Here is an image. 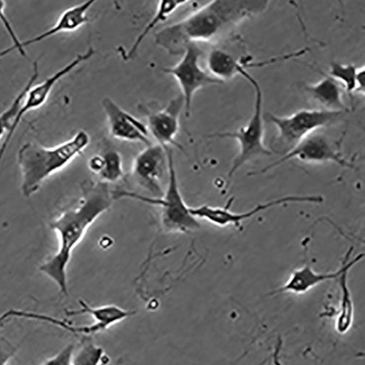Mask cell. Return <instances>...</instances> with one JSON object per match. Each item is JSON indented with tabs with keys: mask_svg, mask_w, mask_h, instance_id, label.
Returning a JSON list of instances; mask_svg holds the SVG:
<instances>
[{
	"mask_svg": "<svg viewBox=\"0 0 365 365\" xmlns=\"http://www.w3.org/2000/svg\"><path fill=\"white\" fill-rule=\"evenodd\" d=\"M103 155H96L91 158L88 163L90 170L98 175L103 167Z\"/></svg>",
	"mask_w": 365,
	"mask_h": 365,
	"instance_id": "cell-28",
	"label": "cell"
},
{
	"mask_svg": "<svg viewBox=\"0 0 365 365\" xmlns=\"http://www.w3.org/2000/svg\"><path fill=\"white\" fill-rule=\"evenodd\" d=\"M349 272L342 274L340 279L342 291L340 312L336 322V329L340 334L346 333L351 327L354 317V305L347 283Z\"/></svg>",
	"mask_w": 365,
	"mask_h": 365,
	"instance_id": "cell-20",
	"label": "cell"
},
{
	"mask_svg": "<svg viewBox=\"0 0 365 365\" xmlns=\"http://www.w3.org/2000/svg\"><path fill=\"white\" fill-rule=\"evenodd\" d=\"M75 352V346L68 344L58 354L46 359L42 365H73Z\"/></svg>",
	"mask_w": 365,
	"mask_h": 365,
	"instance_id": "cell-25",
	"label": "cell"
},
{
	"mask_svg": "<svg viewBox=\"0 0 365 365\" xmlns=\"http://www.w3.org/2000/svg\"><path fill=\"white\" fill-rule=\"evenodd\" d=\"M182 108H185V102L182 97L179 96L172 100L163 110L146 113L148 132L164 150L171 149L172 146L182 149L175 141Z\"/></svg>",
	"mask_w": 365,
	"mask_h": 365,
	"instance_id": "cell-12",
	"label": "cell"
},
{
	"mask_svg": "<svg viewBox=\"0 0 365 365\" xmlns=\"http://www.w3.org/2000/svg\"><path fill=\"white\" fill-rule=\"evenodd\" d=\"M239 75L245 77L254 87L255 101L253 115L247 125L233 133H216L211 138H230L237 140L240 145L239 153L234 159L228 173L230 179L235 173L252 160L262 157H269L272 152L264 144V123L262 118L263 95L259 83L241 66Z\"/></svg>",
	"mask_w": 365,
	"mask_h": 365,
	"instance_id": "cell-4",
	"label": "cell"
},
{
	"mask_svg": "<svg viewBox=\"0 0 365 365\" xmlns=\"http://www.w3.org/2000/svg\"><path fill=\"white\" fill-rule=\"evenodd\" d=\"M341 140L331 139L324 135L312 133L304 138L277 162L270 164L257 174L264 173L291 160L309 163H334L343 168H353L341 150Z\"/></svg>",
	"mask_w": 365,
	"mask_h": 365,
	"instance_id": "cell-7",
	"label": "cell"
},
{
	"mask_svg": "<svg viewBox=\"0 0 365 365\" xmlns=\"http://www.w3.org/2000/svg\"><path fill=\"white\" fill-rule=\"evenodd\" d=\"M38 61L34 63V70L31 77L29 79L24 88L13 101L12 104L4 113L0 114V139L7 133L6 138L0 148V164L4 159L9 145L16 130L17 119L24 105L26 96L29 90L37 81L39 76Z\"/></svg>",
	"mask_w": 365,
	"mask_h": 365,
	"instance_id": "cell-16",
	"label": "cell"
},
{
	"mask_svg": "<svg viewBox=\"0 0 365 365\" xmlns=\"http://www.w3.org/2000/svg\"><path fill=\"white\" fill-rule=\"evenodd\" d=\"M111 203L107 187L100 185L88 191L76 205L65 210L50 223L51 229L58 235V248L40 266L39 270L57 285L63 294L68 295V267L74 250Z\"/></svg>",
	"mask_w": 365,
	"mask_h": 365,
	"instance_id": "cell-2",
	"label": "cell"
},
{
	"mask_svg": "<svg viewBox=\"0 0 365 365\" xmlns=\"http://www.w3.org/2000/svg\"><path fill=\"white\" fill-rule=\"evenodd\" d=\"M103 163L98 174L103 182H115L123 178L124 168L123 158L118 152L110 150L103 155Z\"/></svg>",
	"mask_w": 365,
	"mask_h": 365,
	"instance_id": "cell-21",
	"label": "cell"
},
{
	"mask_svg": "<svg viewBox=\"0 0 365 365\" xmlns=\"http://www.w3.org/2000/svg\"><path fill=\"white\" fill-rule=\"evenodd\" d=\"M306 91L326 110L344 112L346 110L341 85L330 77L306 86Z\"/></svg>",
	"mask_w": 365,
	"mask_h": 365,
	"instance_id": "cell-17",
	"label": "cell"
},
{
	"mask_svg": "<svg viewBox=\"0 0 365 365\" xmlns=\"http://www.w3.org/2000/svg\"><path fill=\"white\" fill-rule=\"evenodd\" d=\"M105 359L102 347L93 343H85L75 352L73 365H103Z\"/></svg>",
	"mask_w": 365,
	"mask_h": 365,
	"instance_id": "cell-22",
	"label": "cell"
},
{
	"mask_svg": "<svg viewBox=\"0 0 365 365\" xmlns=\"http://www.w3.org/2000/svg\"><path fill=\"white\" fill-rule=\"evenodd\" d=\"M202 51L193 43L188 45L180 62L174 67L163 69V72L173 76L178 82L185 102V113L190 115L196 91L203 87L222 84L224 82L210 76L200 66Z\"/></svg>",
	"mask_w": 365,
	"mask_h": 365,
	"instance_id": "cell-9",
	"label": "cell"
},
{
	"mask_svg": "<svg viewBox=\"0 0 365 365\" xmlns=\"http://www.w3.org/2000/svg\"><path fill=\"white\" fill-rule=\"evenodd\" d=\"M89 143V135L81 130L71 140L53 148L36 143L23 145L17 154L22 195L26 198L34 195L48 177L68 166Z\"/></svg>",
	"mask_w": 365,
	"mask_h": 365,
	"instance_id": "cell-3",
	"label": "cell"
},
{
	"mask_svg": "<svg viewBox=\"0 0 365 365\" xmlns=\"http://www.w3.org/2000/svg\"><path fill=\"white\" fill-rule=\"evenodd\" d=\"M135 314V311L123 309L114 305L91 307L83 300H79V309L67 312L69 317L88 314L93 319L95 322L90 325L80 327L71 325L70 331L83 334V336H91V334L104 331L110 327L133 317Z\"/></svg>",
	"mask_w": 365,
	"mask_h": 365,
	"instance_id": "cell-14",
	"label": "cell"
},
{
	"mask_svg": "<svg viewBox=\"0 0 365 365\" xmlns=\"http://www.w3.org/2000/svg\"><path fill=\"white\" fill-rule=\"evenodd\" d=\"M188 2L187 0H162V1H160L155 16L145 26L142 33L133 43L128 53V58L135 55L140 46L151 32V30H153L159 24L164 22L178 8L185 6Z\"/></svg>",
	"mask_w": 365,
	"mask_h": 365,
	"instance_id": "cell-19",
	"label": "cell"
},
{
	"mask_svg": "<svg viewBox=\"0 0 365 365\" xmlns=\"http://www.w3.org/2000/svg\"><path fill=\"white\" fill-rule=\"evenodd\" d=\"M168 165L165 150L159 145H150L140 152L133 164V174L138 184L155 198L164 192L162 180Z\"/></svg>",
	"mask_w": 365,
	"mask_h": 365,
	"instance_id": "cell-10",
	"label": "cell"
},
{
	"mask_svg": "<svg viewBox=\"0 0 365 365\" xmlns=\"http://www.w3.org/2000/svg\"><path fill=\"white\" fill-rule=\"evenodd\" d=\"M95 3L94 0H90L66 10L60 16L56 24L47 31L31 39L21 41L22 51H25L26 47L37 44L57 34L75 31L89 21L87 14Z\"/></svg>",
	"mask_w": 365,
	"mask_h": 365,
	"instance_id": "cell-15",
	"label": "cell"
},
{
	"mask_svg": "<svg viewBox=\"0 0 365 365\" xmlns=\"http://www.w3.org/2000/svg\"><path fill=\"white\" fill-rule=\"evenodd\" d=\"M6 365H11V364H9H9H7Z\"/></svg>",
	"mask_w": 365,
	"mask_h": 365,
	"instance_id": "cell-29",
	"label": "cell"
},
{
	"mask_svg": "<svg viewBox=\"0 0 365 365\" xmlns=\"http://www.w3.org/2000/svg\"><path fill=\"white\" fill-rule=\"evenodd\" d=\"M110 134L116 139L152 145L147 125L132 114L120 108L111 99L103 101Z\"/></svg>",
	"mask_w": 365,
	"mask_h": 365,
	"instance_id": "cell-13",
	"label": "cell"
},
{
	"mask_svg": "<svg viewBox=\"0 0 365 365\" xmlns=\"http://www.w3.org/2000/svg\"><path fill=\"white\" fill-rule=\"evenodd\" d=\"M357 69L352 65L332 63L330 66L329 76L339 84L343 85L347 93H353L356 87L355 80Z\"/></svg>",
	"mask_w": 365,
	"mask_h": 365,
	"instance_id": "cell-23",
	"label": "cell"
},
{
	"mask_svg": "<svg viewBox=\"0 0 365 365\" xmlns=\"http://www.w3.org/2000/svg\"><path fill=\"white\" fill-rule=\"evenodd\" d=\"M6 6V2L3 1V0H0V21L3 24L9 37L11 38L13 42V46L0 51V58L5 57L14 51H18L21 56H26V52L22 51L21 48V41L16 36L11 24L5 14Z\"/></svg>",
	"mask_w": 365,
	"mask_h": 365,
	"instance_id": "cell-24",
	"label": "cell"
},
{
	"mask_svg": "<svg viewBox=\"0 0 365 365\" xmlns=\"http://www.w3.org/2000/svg\"><path fill=\"white\" fill-rule=\"evenodd\" d=\"M18 348L12 342L0 336V365H6L15 356Z\"/></svg>",
	"mask_w": 365,
	"mask_h": 365,
	"instance_id": "cell-26",
	"label": "cell"
},
{
	"mask_svg": "<svg viewBox=\"0 0 365 365\" xmlns=\"http://www.w3.org/2000/svg\"><path fill=\"white\" fill-rule=\"evenodd\" d=\"M323 201L322 196L289 195L259 204L246 212H237L230 210V207L232 203V200H230L224 207L203 205L190 207V212L197 220H203L218 227H225L230 225L239 227L242 222L253 218L259 212L277 206L292 202L321 203Z\"/></svg>",
	"mask_w": 365,
	"mask_h": 365,
	"instance_id": "cell-8",
	"label": "cell"
},
{
	"mask_svg": "<svg viewBox=\"0 0 365 365\" xmlns=\"http://www.w3.org/2000/svg\"><path fill=\"white\" fill-rule=\"evenodd\" d=\"M343 113L326 110H301L289 116L269 115L268 119L279 131L275 140L276 144L281 145L289 151L315 130L336 123Z\"/></svg>",
	"mask_w": 365,
	"mask_h": 365,
	"instance_id": "cell-6",
	"label": "cell"
},
{
	"mask_svg": "<svg viewBox=\"0 0 365 365\" xmlns=\"http://www.w3.org/2000/svg\"><path fill=\"white\" fill-rule=\"evenodd\" d=\"M168 160L169 182L163 195L148 198L136 194L120 193L119 197H128L160 207L162 224L170 232L188 233L198 230L200 224L194 217L180 192L177 173L171 149L165 150Z\"/></svg>",
	"mask_w": 365,
	"mask_h": 365,
	"instance_id": "cell-5",
	"label": "cell"
},
{
	"mask_svg": "<svg viewBox=\"0 0 365 365\" xmlns=\"http://www.w3.org/2000/svg\"><path fill=\"white\" fill-rule=\"evenodd\" d=\"M355 91L354 93L364 94L365 87V69L364 67L357 69L355 80Z\"/></svg>",
	"mask_w": 365,
	"mask_h": 365,
	"instance_id": "cell-27",
	"label": "cell"
},
{
	"mask_svg": "<svg viewBox=\"0 0 365 365\" xmlns=\"http://www.w3.org/2000/svg\"><path fill=\"white\" fill-rule=\"evenodd\" d=\"M269 5L264 0H215L160 30L155 43L170 55L182 54L193 42L215 41L242 21L262 14Z\"/></svg>",
	"mask_w": 365,
	"mask_h": 365,
	"instance_id": "cell-1",
	"label": "cell"
},
{
	"mask_svg": "<svg viewBox=\"0 0 365 365\" xmlns=\"http://www.w3.org/2000/svg\"><path fill=\"white\" fill-rule=\"evenodd\" d=\"M207 63L210 73L223 82L239 74L242 66L231 54L221 49L211 51Z\"/></svg>",
	"mask_w": 365,
	"mask_h": 365,
	"instance_id": "cell-18",
	"label": "cell"
},
{
	"mask_svg": "<svg viewBox=\"0 0 365 365\" xmlns=\"http://www.w3.org/2000/svg\"><path fill=\"white\" fill-rule=\"evenodd\" d=\"M351 253V250L347 254L344 264L336 271L319 272L315 271L309 265H304L294 269L287 282L276 291L272 292L271 294L283 293L302 294L325 282L339 279L342 274L349 272L355 264L364 257V254H359L355 258L350 259Z\"/></svg>",
	"mask_w": 365,
	"mask_h": 365,
	"instance_id": "cell-11",
	"label": "cell"
}]
</instances>
